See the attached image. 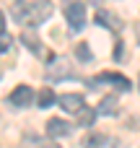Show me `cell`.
I'll list each match as a JSON object with an SVG mask.
<instances>
[{
    "instance_id": "cell-4",
    "label": "cell",
    "mask_w": 140,
    "mask_h": 148,
    "mask_svg": "<svg viewBox=\"0 0 140 148\" xmlns=\"http://www.w3.org/2000/svg\"><path fill=\"white\" fill-rule=\"evenodd\" d=\"M31 101H34V91H31V86L21 83V86L13 88V94H10V104H13V107H29Z\"/></svg>"
},
{
    "instance_id": "cell-6",
    "label": "cell",
    "mask_w": 140,
    "mask_h": 148,
    "mask_svg": "<svg viewBox=\"0 0 140 148\" xmlns=\"http://www.w3.org/2000/svg\"><path fill=\"white\" fill-rule=\"evenodd\" d=\"M57 104L65 109V112H78L81 107H83V96L81 94H62V96H57Z\"/></svg>"
},
{
    "instance_id": "cell-19",
    "label": "cell",
    "mask_w": 140,
    "mask_h": 148,
    "mask_svg": "<svg viewBox=\"0 0 140 148\" xmlns=\"http://www.w3.org/2000/svg\"><path fill=\"white\" fill-rule=\"evenodd\" d=\"M47 148H60V146H55V143H52V146H47Z\"/></svg>"
},
{
    "instance_id": "cell-15",
    "label": "cell",
    "mask_w": 140,
    "mask_h": 148,
    "mask_svg": "<svg viewBox=\"0 0 140 148\" xmlns=\"http://www.w3.org/2000/svg\"><path fill=\"white\" fill-rule=\"evenodd\" d=\"M75 57H78L81 62H91V49H88L86 42H78V44H75Z\"/></svg>"
},
{
    "instance_id": "cell-11",
    "label": "cell",
    "mask_w": 140,
    "mask_h": 148,
    "mask_svg": "<svg viewBox=\"0 0 140 148\" xmlns=\"http://www.w3.org/2000/svg\"><path fill=\"white\" fill-rule=\"evenodd\" d=\"M117 109H120V101H117V96L112 94V96H104V99H101L99 114H107V117H112V114H117Z\"/></svg>"
},
{
    "instance_id": "cell-10",
    "label": "cell",
    "mask_w": 140,
    "mask_h": 148,
    "mask_svg": "<svg viewBox=\"0 0 140 148\" xmlns=\"http://www.w3.org/2000/svg\"><path fill=\"white\" fill-rule=\"evenodd\" d=\"M96 23H101L104 29H112V31H117V29H120L117 16H112L109 10H96Z\"/></svg>"
},
{
    "instance_id": "cell-7",
    "label": "cell",
    "mask_w": 140,
    "mask_h": 148,
    "mask_svg": "<svg viewBox=\"0 0 140 148\" xmlns=\"http://www.w3.org/2000/svg\"><path fill=\"white\" fill-rule=\"evenodd\" d=\"M47 135L49 138H65V135H70V125L60 117H52L47 122Z\"/></svg>"
},
{
    "instance_id": "cell-16",
    "label": "cell",
    "mask_w": 140,
    "mask_h": 148,
    "mask_svg": "<svg viewBox=\"0 0 140 148\" xmlns=\"http://www.w3.org/2000/svg\"><path fill=\"white\" fill-rule=\"evenodd\" d=\"M10 42H13V39H10L8 34H0V52H8V49H10Z\"/></svg>"
},
{
    "instance_id": "cell-13",
    "label": "cell",
    "mask_w": 140,
    "mask_h": 148,
    "mask_svg": "<svg viewBox=\"0 0 140 148\" xmlns=\"http://www.w3.org/2000/svg\"><path fill=\"white\" fill-rule=\"evenodd\" d=\"M21 42H23V44H26V49H31V52H39V49H42V44H39V36H36L34 31H29V29L21 34Z\"/></svg>"
},
{
    "instance_id": "cell-3",
    "label": "cell",
    "mask_w": 140,
    "mask_h": 148,
    "mask_svg": "<svg viewBox=\"0 0 140 148\" xmlns=\"http://www.w3.org/2000/svg\"><path fill=\"white\" fill-rule=\"evenodd\" d=\"M65 18H68V23H70L73 31H81L86 26V5L81 0H70L65 5Z\"/></svg>"
},
{
    "instance_id": "cell-17",
    "label": "cell",
    "mask_w": 140,
    "mask_h": 148,
    "mask_svg": "<svg viewBox=\"0 0 140 148\" xmlns=\"http://www.w3.org/2000/svg\"><path fill=\"white\" fill-rule=\"evenodd\" d=\"M0 34H5V16H3V10H0Z\"/></svg>"
},
{
    "instance_id": "cell-12",
    "label": "cell",
    "mask_w": 140,
    "mask_h": 148,
    "mask_svg": "<svg viewBox=\"0 0 140 148\" xmlns=\"http://www.w3.org/2000/svg\"><path fill=\"white\" fill-rule=\"evenodd\" d=\"M104 143H107L104 133H88L83 138V148H104Z\"/></svg>"
},
{
    "instance_id": "cell-20",
    "label": "cell",
    "mask_w": 140,
    "mask_h": 148,
    "mask_svg": "<svg viewBox=\"0 0 140 148\" xmlns=\"http://www.w3.org/2000/svg\"><path fill=\"white\" fill-rule=\"evenodd\" d=\"M138 88H140V81H138Z\"/></svg>"
},
{
    "instance_id": "cell-2",
    "label": "cell",
    "mask_w": 140,
    "mask_h": 148,
    "mask_svg": "<svg viewBox=\"0 0 140 148\" xmlns=\"http://www.w3.org/2000/svg\"><path fill=\"white\" fill-rule=\"evenodd\" d=\"M52 13H55V5H52L49 0H34V3L29 5V21H26V23L42 26L44 21H49Z\"/></svg>"
},
{
    "instance_id": "cell-18",
    "label": "cell",
    "mask_w": 140,
    "mask_h": 148,
    "mask_svg": "<svg viewBox=\"0 0 140 148\" xmlns=\"http://www.w3.org/2000/svg\"><path fill=\"white\" fill-rule=\"evenodd\" d=\"M114 57H117V60L122 57V44H117V47H114Z\"/></svg>"
},
{
    "instance_id": "cell-9",
    "label": "cell",
    "mask_w": 140,
    "mask_h": 148,
    "mask_svg": "<svg viewBox=\"0 0 140 148\" xmlns=\"http://www.w3.org/2000/svg\"><path fill=\"white\" fill-rule=\"evenodd\" d=\"M94 120H96V109H91V107H86V104L75 112V122H78L81 127H91Z\"/></svg>"
},
{
    "instance_id": "cell-1",
    "label": "cell",
    "mask_w": 140,
    "mask_h": 148,
    "mask_svg": "<svg viewBox=\"0 0 140 148\" xmlns=\"http://www.w3.org/2000/svg\"><path fill=\"white\" fill-rule=\"evenodd\" d=\"M44 75H47V81H65V78H73L75 75V68L65 57H52L47 62V73Z\"/></svg>"
},
{
    "instance_id": "cell-8",
    "label": "cell",
    "mask_w": 140,
    "mask_h": 148,
    "mask_svg": "<svg viewBox=\"0 0 140 148\" xmlns=\"http://www.w3.org/2000/svg\"><path fill=\"white\" fill-rule=\"evenodd\" d=\"M29 5H31V3H26V0H13V5H10L13 21H18V23H26V21H29Z\"/></svg>"
},
{
    "instance_id": "cell-14",
    "label": "cell",
    "mask_w": 140,
    "mask_h": 148,
    "mask_svg": "<svg viewBox=\"0 0 140 148\" xmlns=\"http://www.w3.org/2000/svg\"><path fill=\"white\" fill-rule=\"evenodd\" d=\"M52 104H55V91H52V88H42V91H39V107L47 109V107H52Z\"/></svg>"
},
{
    "instance_id": "cell-5",
    "label": "cell",
    "mask_w": 140,
    "mask_h": 148,
    "mask_svg": "<svg viewBox=\"0 0 140 148\" xmlns=\"http://www.w3.org/2000/svg\"><path fill=\"white\" fill-rule=\"evenodd\" d=\"M101 81H109V83H114L120 91H130V88H132V86H130V81H127L125 75H120V73H101V75L91 78V86H99Z\"/></svg>"
}]
</instances>
